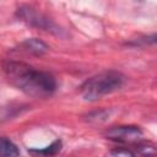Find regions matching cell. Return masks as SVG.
Returning a JSON list of instances; mask_svg holds the SVG:
<instances>
[{
    "mask_svg": "<svg viewBox=\"0 0 157 157\" xmlns=\"http://www.w3.org/2000/svg\"><path fill=\"white\" fill-rule=\"evenodd\" d=\"M23 47H25L26 50H28L31 53H34V54H43L48 49V47L42 40L36 39V38H31V39L25 40Z\"/></svg>",
    "mask_w": 157,
    "mask_h": 157,
    "instance_id": "obj_6",
    "label": "cell"
},
{
    "mask_svg": "<svg viewBox=\"0 0 157 157\" xmlns=\"http://www.w3.org/2000/svg\"><path fill=\"white\" fill-rule=\"evenodd\" d=\"M17 13H18V17L22 18V21L27 22L31 26H36V27L45 29V31H54L53 28H55V26L47 17H44L42 13L37 12L36 10H33L28 6L18 9Z\"/></svg>",
    "mask_w": 157,
    "mask_h": 157,
    "instance_id": "obj_4",
    "label": "cell"
},
{
    "mask_svg": "<svg viewBox=\"0 0 157 157\" xmlns=\"http://www.w3.org/2000/svg\"><path fill=\"white\" fill-rule=\"evenodd\" d=\"M113 155H125V156H132L134 155V152H131V151H129V150H123V148H119V150H115V151H113L112 152Z\"/></svg>",
    "mask_w": 157,
    "mask_h": 157,
    "instance_id": "obj_8",
    "label": "cell"
},
{
    "mask_svg": "<svg viewBox=\"0 0 157 157\" xmlns=\"http://www.w3.org/2000/svg\"><path fill=\"white\" fill-rule=\"evenodd\" d=\"M107 137L113 141L135 144L139 142L142 137V131L137 126L125 125V126H114L107 131Z\"/></svg>",
    "mask_w": 157,
    "mask_h": 157,
    "instance_id": "obj_3",
    "label": "cell"
},
{
    "mask_svg": "<svg viewBox=\"0 0 157 157\" xmlns=\"http://www.w3.org/2000/svg\"><path fill=\"white\" fill-rule=\"evenodd\" d=\"M125 81V77L118 71H104L86 80L80 87L81 96L86 101H96L118 91Z\"/></svg>",
    "mask_w": 157,
    "mask_h": 157,
    "instance_id": "obj_2",
    "label": "cell"
},
{
    "mask_svg": "<svg viewBox=\"0 0 157 157\" xmlns=\"http://www.w3.org/2000/svg\"><path fill=\"white\" fill-rule=\"evenodd\" d=\"M60 148H61V142H60V141H54V142H53L50 146H48L47 148H44V150H38V151H31V153L49 155V156H52V155L58 153V152L60 151Z\"/></svg>",
    "mask_w": 157,
    "mask_h": 157,
    "instance_id": "obj_7",
    "label": "cell"
},
{
    "mask_svg": "<svg viewBox=\"0 0 157 157\" xmlns=\"http://www.w3.org/2000/svg\"><path fill=\"white\" fill-rule=\"evenodd\" d=\"M18 155H20V151L11 140H9L7 137H0V156L13 157Z\"/></svg>",
    "mask_w": 157,
    "mask_h": 157,
    "instance_id": "obj_5",
    "label": "cell"
},
{
    "mask_svg": "<svg viewBox=\"0 0 157 157\" xmlns=\"http://www.w3.org/2000/svg\"><path fill=\"white\" fill-rule=\"evenodd\" d=\"M4 71L13 86L29 96L47 98L55 91V78L50 74L39 71L28 64L21 61H7L4 65Z\"/></svg>",
    "mask_w": 157,
    "mask_h": 157,
    "instance_id": "obj_1",
    "label": "cell"
}]
</instances>
